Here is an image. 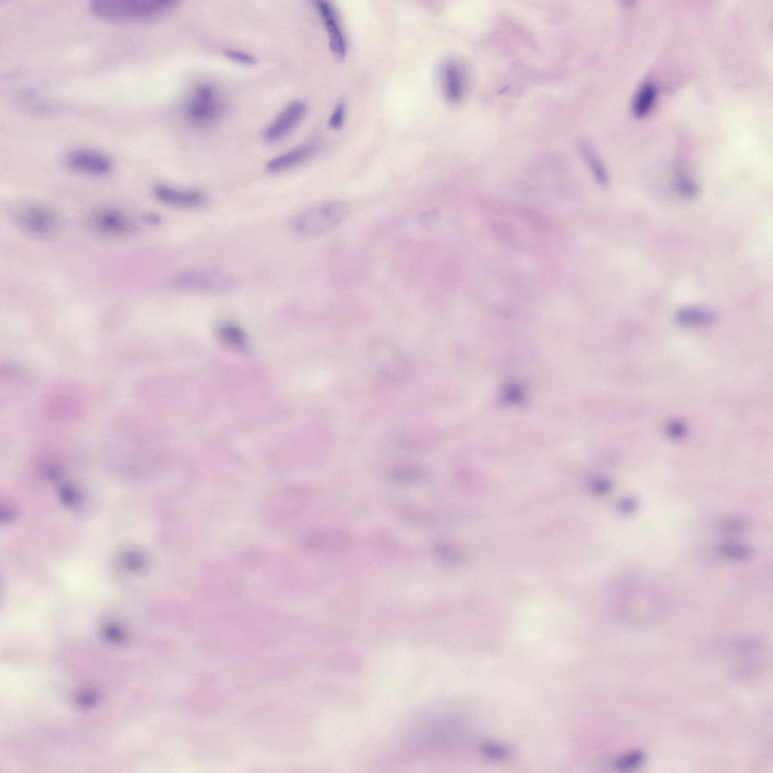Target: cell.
Returning <instances> with one entry per match:
<instances>
[{"label":"cell","instance_id":"obj_1","mask_svg":"<svg viewBox=\"0 0 773 773\" xmlns=\"http://www.w3.org/2000/svg\"><path fill=\"white\" fill-rule=\"evenodd\" d=\"M178 4L176 0H95L89 9L95 16L109 21H145L161 16Z\"/></svg>","mask_w":773,"mask_h":773},{"label":"cell","instance_id":"obj_2","mask_svg":"<svg viewBox=\"0 0 773 773\" xmlns=\"http://www.w3.org/2000/svg\"><path fill=\"white\" fill-rule=\"evenodd\" d=\"M350 213L345 201H329L311 207L293 220L295 232L304 236H316L329 232L343 223Z\"/></svg>","mask_w":773,"mask_h":773},{"label":"cell","instance_id":"obj_3","mask_svg":"<svg viewBox=\"0 0 773 773\" xmlns=\"http://www.w3.org/2000/svg\"><path fill=\"white\" fill-rule=\"evenodd\" d=\"M225 112L222 95L213 85L201 84L197 86L188 97L185 112L192 124L199 128H208L216 124Z\"/></svg>","mask_w":773,"mask_h":773},{"label":"cell","instance_id":"obj_4","mask_svg":"<svg viewBox=\"0 0 773 773\" xmlns=\"http://www.w3.org/2000/svg\"><path fill=\"white\" fill-rule=\"evenodd\" d=\"M13 218L23 232L36 237L52 235L60 227V218L55 211L39 204H18L13 211Z\"/></svg>","mask_w":773,"mask_h":773},{"label":"cell","instance_id":"obj_5","mask_svg":"<svg viewBox=\"0 0 773 773\" xmlns=\"http://www.w3.org/2000/svg\"><path fill=\"white\" fill-rule=\"evenodd\" d=\"M173 284L183 290L223 293L234 289L237 281L232 276L220 271L195 269L185 270L176 275Z\"/></svg>","mask_w":773,"mask_h":773},{"label":"cell","instance_id":"obj_6","mask_svg":"<svg viewBox=\"0 0 773 773\" xmlns=\"http://www.w3.org/2000/svg\"><path fill=\"white\" fill-rule=\"evenodd\" d=\"M64 162L74 172L91 176H103L113 169V163L105 154L91 149H76L67 153Z\"/></svg>","mask_w":773,"mask_h":773},{"label":"cell","instance_id":"obj_7","mask_svg":"<svg viewBox=\"0 0 773 773\" xmlns=\"http://www.w3.org/2000/svg\"><path fill=\"white\" fill-rule=\"evenodd\" d=\"M442 89L447 101L459 103L467 90V72L465 66L456 59H448L440 67Z\"/></svg>","mask_w":773,"mask_h":773},{"label":"cell","instance_id":"obj_8","mask_svg":"<svg viewBox=\"0 0 773 773\" xmlns=\"http://www.w3.org/2000/svg\"><path fill=\"white\" fill-rule=\"evenodd\" d=\"M307 112L306 105L299 101L290 103L266 128L265 139L275 143L286 138L303 119Z\"/></svg>","mask_w":773,"mask_h":773},{"label":"cell","instance_id":"obj_9","mask_svg":"<svg viewBox=\"0 0 773 773\" xmlns=\"http://www.w3.org/2000/svg\"><path fill=\"white\" fill-rule=\"evenodd\" d=\"M91 225L98 233L110 237L125 236L133 230L132 220L114 209L97 211L91 218Z\"/></svg>","mask_w":773,"mask_h":773},{"label":"cell","instance_id":"obj_10","mask_svg":"<svg viewBox=\"0 0 773 773\" xmlns=\"http://www.w3.org/2000/svg\"><path fill=\"white\" fill-rule=\"evenodd\" d=\"M154 194L159 201L176 207L194 208L206 201V197L198 190L180 189L164 184L156 185Z\"/></svg>","mask_w":773,"mask_h":773},{"label":"cell","instance_id":"obj_11","mask_svg":"<svg viewBox=\"0 0 773 773\" xmlns=\"http://www.w3.org/2000/svg\"><path fill=\"white\" fill-rule=\"evenodd\" d=\"M350 541V536L345 531L328 529L310 534L307 539V544L311 550L319 553L336 555L346 550Z\"/></svg>","mask_w":773,"mask_h":773},{"label":"cell","instance_id":"obj_12","mask_svg":"<svg viewBox=\"0 0 773 773\" xmlns=\"http://www.w3.org/2000/svg\"><path fill=\"white\" fill-rule=\"evenodd\" d=\"M315 5L327 29L331 50L336 57L344 58L347 54V42L336 10L332 4L323 0L316 1Z\"/></svg>","mask_w":773,"mask_h":773},{"label":"cell","instance_id":"obj_13","mask_svg":"<svg viewBox=\"0 0 773 773\" xmlns=\"http://www.w3.org/2000/svg\"><path fill=\"white\" fill-rule=\"evenodd\" d=\"M315 152V147L313 145H300L270 159L266 165V169L270 173L284 172V171L303 163L310 157L312 156Z\"/></svg>","mask_w":773,"mask_h":773},{"label":"cell","instance_id":"obj_14","mask_svg":"<svg viewBox=\"0 0 773 773\" xmlns=\"http://www.w3.org/2000/svg\"><path fill=\"white\" fill-rule=\"evenodd\" d=\"M716 315L711 310L699 307H687L678 310L675 315L676 322L684 326H703L715 322Z\"/></svg>","mask_w":773,"mask_h":773},{"label":"cell","instance_id":"obj_15","mask_svg":"<svg viewBox=\"0 0 773 773\" xmlns=\"http://www.w3.org/2000/svg\"><path fill=\"white\" fill-rule=\"evenodd\" d=\"M426 476L425 471L416 466H401L389 472L388 477L394 483L401 485H409L418 483Z\"/></svg>","mask_w":773,"mask_h":773},{"label":"cell","instance_id":"obj_16","mask_svg":"<svg viewBox=\"0 0 773 773\" xmlns=\"http://www.w3.org/2000/svg\"><path fill=\"white\" fill-rule=\"evenodd\" d=\"M401 515L404 520L416 526H430L435 523L436 518L432 512L418 506H405L401 509Z\"/></svg>","mask_w":773,"mask_h":773},{"label":"cell","instance_id":"obj_17","mask_svg":"<svg viewBox=\"0 0 773 773\" xmlns=\"http://www.w3.org/2000/svg\"><path fill=\"white\" fill-rule=\"evenodd\" d=\"M656 94L657 91L654 86L646 84L642 86L637 95L633 105L634 114L637 117L646 116L654 105Z\"/></svg>","mask_w":773,"mask_h":773},{"label":"cell","instance_id":"obj_18","mask_svg":"<svg viewBox=\"0 0 773 773\" xmlns=\"http://www.w3.org/2000/svg\"><path fill=\"white\" fill-rule=\"evenodd\" d=\"M581 152L583 153L585 158L587 159L590 169L593 171V173L598 180V183L601 185H607L608 184V176L607 171L603 165L600 163L597 156L593 152V150L586 143H582L581 145Z\"/></svg>","mask_w":773,"mask_h":773},{"label":"cell","instance_id":"obj_19","mask_svg":"<svg viewBox=\"0 0 773 773\" xmlns=\"http://www.w3.org/2000/svg\"><path fill=\"white\" fill-rule=\"evenodd\" d=\"M435 557L445 564H454L460 560L461 556L457 549L443 541L435 542L432 548Z\"/></svg>","mask_w":773,"mask_h":773},{"label":"cell","instance_id":"obj_20","mask_svg":"<svg viewBox=\"0 0 773 773\" xmlns=\"http://www.w3.org/2000/svg\"><path fill=\"white\" fill-rule=\"evenodd\" d=\"M218 334L220 338L230 345L242 348L246 344L244 333L237 326L225 324L220 326Z\"/></svg>","mask_w":773,"mask_h":773},{"label":"cell","instance_id":"obj_21","mask_svg":"<svg viewBox=\"0 0 773 773\" xmlns=\"http://www.w3.org/2000/svg\"><path fill=\"white\" fill-rule=\"evenodd\" d=\"M720 552L725 557L736 560H747L751 555L749 548L737 543L722 545L720 548Z\"/></svg>","mask_w":773,"mask_h":773},{"label":"cell","instance_id":"obj_22","mask_svg":"<svg viewBox=\"0 0 773 773\" xmlns=\"http://www.w3.org/2000/svg\"><path fill=\"white\" fill-rule=\"evenodd\" d=\"M675 186L678 194L686 198H694L699 194V189L696 184L686 178H678Z\"/></svg>","mask_w":773,"mask_h":773},{"label":"cell","instance_id":"obj_23","mask_svg":"<svg viewBox=\"0 0 773 773\" xmlns=\"http://www.w3.org/2000/svg\"><path fill=\"white\" fill-rule=\"evenodd\" d=\"M225 55L232 61L241 65H253L256 62L255 57L237 50H226Z\"/></svg>","mask_w":773,"mask_h":773},{"label":"cell","instance_id":"obj_24","mask_svg":"<svg viewBox=\"0 0 773 773\" xmlns=\"http://www.w3.org/2000/svg\"><path fill=\"white\" fill-rule=\"evenodd\" d=\"M345 115V105L344 103H340L329 119V126L335 129L341 128L344 124Z\"/></svg>","mask_w":773,"mask_h":773},{"label":"cell","instance_id":"obj_25","mask_svg":"<svg viewBox=\"0 0 773 773\" xmlns=\"http://www.w3.org/2000/svg\"><path fill=\"white\" fill-rule=\"evenodd\" d=\"M667 433L672 439L680 440L686 436L687 429L684 424L680 423V421H672V423H669L668 425Z\"/></svg>","mask_w":773,"mask_h":773},{"label":"cell","instance_id":"obj_26","mask_svg":"<svg viewBox=\"0 0 773 773\" xmlns=\"http://www.w3.org/2000/svg\"><path fill=\"white\" fill-rule=\"evenodd\" d=\"M644 759L641 753H633L625 757L619 761V767L621 769H630L637 767Z\"/></svg>","mask_w":773,"mask_h":773},{"label":"cell","instance_id":"obj_27","mask_svg":"<svg viewBox=\"0 0 773 773\" xmlns=\"http://www.w3.org/2000/svg\"><path fill=\"white\" fill-rule=\"evenodd\" d=\"M637 506V501L634 498H627L621 501L619 508L622 513L628 515L633 513Z\"/></svg>","mask_w":773,"mask_h":773},{"label":"cell","instance_id":"obj_28","mask_svg":"<svg viewBox=\"0 0 773 773\" xmlns=\"http://www.w3.org/2000/svg\"><path fill=\"white\" fill-rule=\"evenodd\" d=\"M744 528V525L741 522L736 520H729L725 522L724 529L731 533H736V531L741 530Z\"/></svg>","mask_w":773,"mask_h":773}]
</instances>
